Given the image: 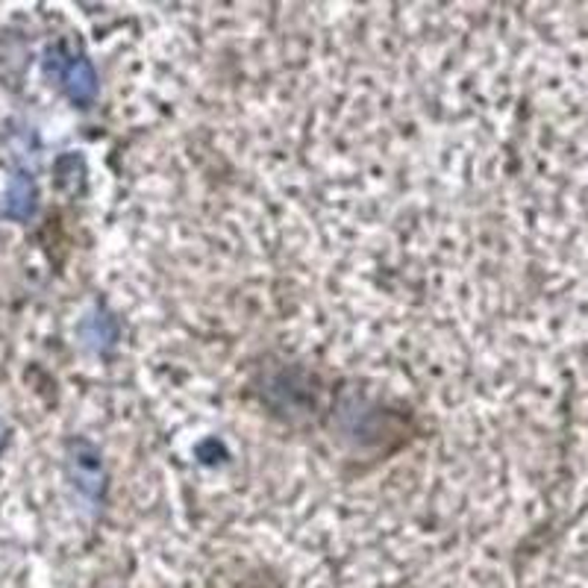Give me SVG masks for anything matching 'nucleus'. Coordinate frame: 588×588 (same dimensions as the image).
Returning a JSON list of instances; mask_svg holds the SVG:
<instances>
[{
	"label": "nucleus",
	"instance_id": "f03ea898",
	"mask_svg": "<svg viewBox=\"0 0 588 588\" xmlns=\"http://www.w3.org/2000/svg\"><path fill=\"white\" fill-rule=\"evenodd\" d=\"M66 89L77 104H86V100L95 98V91H98V80H95V71L86 59H77L71 62L66 71Z\"/></svg>",
	"mask_w": 588,
	"mask_h": 588
},
{
	"label": "nucleus",
	"instance_id": "f257e3e1",
	"mask_svg": "<svg viewBox=\"0 0 588 588\" xmlns=\"http://www.w3.org/2000/svg\"><path fill=\"white\" fill-rule=\"evenodd\" d=\"M33 183H30L27 174H18V177L9 180L7 197H3V213H7L9 218H27V215L33 213Z\"/></svg>",
	"mask_w": 588,
	"mask_h": 588
},
{
	"label": "nucleus",
	"instance_id": "7ed1b4c3",
	"mask_svg": "<svg viewBox=\"0 0 588 588\" xmlns=\"http://www.w3.org/2000/svg\"><path fill=\"white\" fill-rule=\"evenodd\" d=\"M0 441H3V427H0Z\"/></svg>",
	"mask_w": 588,
	"mask_h": 588
}]
</instances>
